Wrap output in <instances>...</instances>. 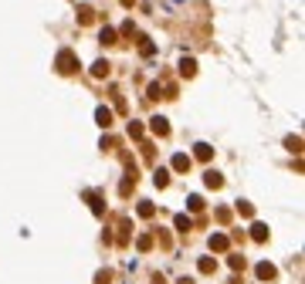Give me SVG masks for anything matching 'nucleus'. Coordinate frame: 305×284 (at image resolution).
I'll use <instances>...</instances> for the list:
<instances>
[{
	"label": "nucleus",
	"mask_w": 305,
	"mask_h": 284,
	"mask_svg": "<svg viewBox=\"0 0 305 284\" xmlns=\"http://www.w3.org/2000/svg\"><path fill=\"white\" fill-rule=\"evenodd\" d=\"M55 68L61 71V75H75V71H78V57H75V51H58Z\"/></svg>",
	"instance_id": "obj_1"
},
{
	"label": "nucleus",
	"mask_w": 305,
	"mask_h": 284,
	"mask_svg": "<svg viewBox=\"0 0 305 284\" xmlns=\"http://www.w3.org/2000/svg\"><path fill=\"white\" fill-rule=\"evenodd\" d=\"M150 132L159 135V139H166V135H170V122H166L163 115H152L150 118Z\"/></svg>",
	"instance_id": "obj_2"
},
{
	"label": "nucleus",
	"mask_w": 305,
	"mask_h": 284,
	"mask_svg": "<svg viewBox=\"0 0 305 284\" xmlns=\"http://www.w3.org/2000/svg\"><path fill=\"white\" fill-rule=\"evenodd\" d=\"M190 166H193V159L187 152H176V156H173V172H190Z\"/></svg>",
	"instance_id": "obj_3"
},
{
	"label": "nucleus",
	"mask_w": 305,
	"mask_h": 284,
	"mask_svg": "<svg viewBox=\"0 0 305 284\" xmlns=\"http://www.w3.org/2000/svg\"><path fill=\"white\" fill-rule=\"evenodd\" d=\"M228 247H230V237H228V233H210V250L224 254Z\"/></svg>",
	"instance_id": "obj_4"
},
{
	"label": "nucleus",
	"mask_w": 305,
	"mask_h": 284,
	"mask_svg": "<svg viewBox=\"0 0 305 284\" xmlns=\"http://www.w3.org/2000/svg\"><path fill=\"white\" fill-rule=\"evenodd\" d=\"M95 122L102 125V129H112V109L98 105V109H95Z\"/></svg>",
	"instance_id": "obj_5"
},
{
	"label": "nucleus",
	"mask_w": 305,
	"mask_h": 284,
	"mask_svg": "<svg viewBox=\"0 0 305 284\" xmlns=\"http://www.w3.org/2000/svg\"><path fill=\"white\" fill-rule=\"evenodd\" d=\"M193 156H197L200 163H210V159H214V149H210L207 142H197V146H193Z\"/></svg>",
	"instance_id": "obj_6"
},
{
	"label": "nucleus",
	"mask_w": 305,
	"mask_h": 284,
	"mask_svg": "<svg viewBox=\"0 0 305 284\" xmlns=\"http://www.w3.org/2000/svg\"><path fill=\"white\" fill-rule=\"evenodd\" d=\"M204 183H207V189H221V186H224V176L214 172V170H207V172H204Z\"/></svg>",
	"instance_id": "obj_7"
},
{
	"label": "nucleus",
	"mask_w": 305,
	"mask_h": 284,
	"mask_svg": "<svg viewBox=\"0 0 305 284\" xmlns=\"http://www.w3.org/2000/svg\"><path fill=\"white\" fill-rule=\"evenodd\" d=\"M268 233H271V230H268V224H254V227H251V240L265 244V240H268Z\"/></svg>",
	"instance_id": "obj_8"
},
{
	"label": "nucleus",
	"mask_w": 305,
	"mask_h": 284,
	"mask_svg": "<svg viewBox=\"0 0 305 284\" xmlns=\"http://www.w3.org/2000/svg\"><path fill=\"white\" fill-rule=\"evenodd\" d=\"M275 274H278V271H275V264H268V261H261V264H258V278H261V281H275Z\"/></svg>",
	"instance_id": "obj_9"
},
{
	"label": "nucleus",
	"mask_w": 305,
	"mask_h": 284,
	"mask_svg": "<svg viewBox=\"0 0 305 284\" xmlns=\"http://www.w3.org/2000/svg\"><path fill=\"white\" fill-rule=\"evenodd\" d=\"M152 183H156V189H166L170 186V170H156L152 172Z\"/></svg>",
	"instance_id": "obj_10"
},
{
	"label": "nucleus",
	"mask_w": 305,
	"mask_h": 284,
	"mask_svg": "<svg viewBox=\"0 0 305 284\" xmlns=\"http://www.w3.org/2000/svg\"><path fill=\"white\" fill-rule=\"evenodd\" d=\"M92 75L95 78H109L112 75V64H109V61H95V64H92Z\"/></svg>",
	"instance_id": "obj_11"
},
{
	"label": "nucleus",
	"mask_w": 305,
	"mask_h": 284,
	"mask_svg": "<svg viewBox=\"0 0 305 284\" xmlns=\"http://www.w3.org/2000/svg\"><path fill=\"white\" fill-rule=\"evenodd\" d=\"M180 75H183V78L197 75V61H193V57H183V61H180Z\"/></svg>",
	"instance_id": "obj_12"
},
{
	"label": "nucleus",
	"mask_w": 305,
	"mask_h": 284,
	"mask_svg": "<svg viewBox=\"0 0 305 284\" xmlns=\"http://www.w3.org/2000/svg\"><path fill=\"white\" fill-rule=\"evenodd\" d=\"M92 20H95V10H92L88 3H81V7H78V24H92Z\"/></svg>",
	"instance_id": "obj_13"
},
{
	"label": "nucleus",
	"mask_w": 305,
	"mask_h": 284,
	"mask_svg": "<svg viewBox=\"0 0 305 284\" xmlns=\"http://www.w3.org/2000/svg\"><path fill=\"white\" fill-rule=\"evenodd\" d=\"M88 203H92V213H95V217L105 213V203H102V196H98V193H88Z\"/></svg>",
	"instance_id": "obj_14"
},
{
	"label": "nucleus",
	"mask_w": 305,
	"mask_h": 284,
	"mask_svg": "<svg viewBox=\"0 0 305 284\" xmlns=\"http://www.w3.org/2000/svg\"><path fill=\"white\" fill-rule=\"evenodd\" d=\"M143 135H146V125H143V122H129V139H136V142H139Z\"/></svg>",
	"instance_id": "obj_15"
},
{
	"label": "nucleus",
	"mask_w": 305,
	"mask_h": 284,
	"mask_svg": "<svg viewBox=\"0 0 305 284\" xmlns=\"http://www.w3.org/2000/svg\"><path fill=\"white\" fill-rule=\"evenodd\" d=\"M136 213H139L143 220H150V217H156V207H152V203H146V200H143V203L136 207Z\"/></svg>",
	"instance_id": "obj_16"
},
{
	"label": "nucleus",
	"mask_w": 305,
	"mask_h": 284,
	"mask_svg": "<svg viewBox=\"0 0 305 284\" xmlns=\"http://www.w3.org/2000/svg\"><path fill=\"white\" fill-rule=\"evenodd\" d=\"M173 227L180 230V233H187V230H190L193 224H190V217H187V213H180V217H176V220H173Z\"/></svg>",
	"instance_id": "obj_17"
},
{
	"label": "nucleus",
	"mask_w": 305,
	"mask_h": 284,
	"mask_svg": "<svg viewBox=\"0 0 305 284\" xmlns=\"http://www.w3.org/2000/svg\"><path fill=\"white\" fill-rule=\"evenodd\" d=\"M150 247H152V237H150V233H139V237H136V250H143V254H146Z\"/></svg>",
	"instance_id": "obj_18"
},
{
	"label": "nucleus",
	"mask_w": 305,
	"mask_h": 284,
	"mask_svg": "<svg viewBox=\"0 0 305 284\" xmlns=\"http://www.w3.org/2000/svg\"><path fill=\"white\" fill-rule=\"evenodd\" d=\"M98 41H102L105 48H112V44H115V31H112V27H102V34H98Z\"/></svg>",
	"instance_id": "obj_19"
},
{
	"label": "nucleus",
	"mask_w": 305,
	"mask_h": 284,
	"mask_svg": "<svg viewBox=\"0 0 305 284\" xmlns=\"http://www.w3.org/2000/svg\"><path fill=\"white\" fill-rule=\"evenodd\" d=\"M217 271V261L214 257H200V274H214Z\"/></svg>",
	"instance_id": "obj_20"
},
{
	"label": "nucleus",
	"mask_w": 305,
	"mask_h": 284,
	"mask_svg": "<svg viewBox=\"0 0 305 284\" xmlns=\"http://www.w3.org/2000/svg\"><path fill=\"white\" fill-rule=\"evenodd\" d=\"M228 264H230V271H244V267H248V261H244L241 254H234V257H230Z\"/></svg>",
	"instance_id": "obj_21"
},
{
	"label": "nucleus",
	"mask_w": 305,
	"mask_h": 284,
	"mask_svg": "<svg viewBox=\"0 0 305 284\" xmlns=\"http://www.w3.org/2000/svg\"><path fill=\"white\" fill-rule=\"evenodd\" d=\"M285 146H288L292 152H302V139H299V135H288V139H285Z\"/></svg>",
	"instance_id": "obj_22"
},
{
	"label": "nucleus",
	"mask_w": 305,
	"mask_h": 284,
	"mask_svg": "<svg viewBox=\"0 0 305 284\" xmlns=\"http://www.w3.org/2000/svg\"><path fill=\"white\" fill-rule=\"evenodd\" d=\"M187 207H190L193 213H200V210H204V196H190V200H187Z\"/></svg>",
	"instance_id": "obj_23"
},
{
	"label": "nucleus",
	"mask_w": 305,
	"mask_h": 284,
	"mask_svg": "<svg viewBox=\"0 0 305 284\" xmlns=\"http://www.w3.org/2000/svg\"><path fill=\"white\" fill-rule=\"evenodd\" d=\"M237 213H241V217H254V207H251L248 200H241V203H237Z\"/></svg>",
	"instance_id": "obj_24"
},
{
	"label": "nucleus",
	"mask_w": 305,
	"mask_h": 284,
	"mask_svg": "<svg viewBox=\"0 0 305 284\" xmlns=\"http://www.w3.org/2000/svg\"><path fill=\"white\" fill-rule=\"evenodd\" d=\"M139 51H143V55H152L156 48H152V41H150V38H139Z\"/></svg>",
	"instance_id": "obj_25"
},
{
	"label": "nucleus",
	"mask_w": 305,
	"mask_h": 284,
	"mask_svg": "<svg viewBox=\"0 0 305 284\" xmlns=\"http://www.w3.org/2000/svg\"><path fill=\"white\" fill-rule=\"evenodd\" d=\"M217 220H221V224H230V210L228 207H217Z\"/></svg>",
	"instance_id": "obj_26"
},
{
	"label": "nucleus",
	"mask_w": 305,
	"mask_h": 284,
	"mask_svg": "<svg viewBox=\"0 0 305 284\" xmlns=\"http://www.w3.org/2000/svg\"><path fill=\"white\" fill-rule=\"evenodd\" d=\"M136 34V24L133 20H126V24H122V38H133Z\"/></svg>",
	"instance_id": "obj_27"
},
{
	"label": "nucleus",
	"mask_w": 305,
	"mask_h": 284,
	"mask_svg": "<svg viewBox=\"0 0 305 284\" xmlns=\"http://www.w3.org/2000/svg\"><path fill=\"white\" fill-rule=\"evenodd\" d=\"M109 281H112V274H109V271H98V274H95V284H109Z\"/></svg>",
	"instance_id": "obj_28"
},
{
	"label": "nucleus",
	"mask_w": 305,
	"mask_h": 284,
	"mask_svg": "<svg viewBox=\"0 0 305 284\" xmlns=\"http://www.w3.org/2000/svg\"><path fill=\"white\" fill-rule=\"evenodd\" d=\"M102 149H109V152L115 149V139H112V135H105V139H102Z\"/></svg>",
	"instance_id": "obj_29"
},
{
	"label": "nucleus",
	"mask_w": 305,
	"mask_h": 284,
	"mask_svg": "<svg viewBox=\"0 0 305 284\" xmlns=\"http://www.w3.org/2000/svg\"><path fill=\"white\" fill-rule=\"evenodd\" d=\"M176 284H197V281H193V278H180Z\"/></svg>",
	"instance_id": "obj_30"
},
{
	"label": "nucleus",
	"mask_w": 305,
	"mask_h": 284,
	"mask_svg": "<svg viewBox=\"0 0 305 284\" xmlns=\"http://www.w3.org/2000/svg\"><path fill=\"white\" fill-rule=\"evenodd\" d=\"M133 3H136V0H122V7H133Z\"/></svg>",
	"instance_id": "obj_31"
}]
</instances>
